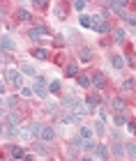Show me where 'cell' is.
Wrapping results in <instances>:
<instances>
[{
    "mask_svg": "<svg viewBox=\"0 0 136 161\" xmlns=\"http://www.w3.org/2000/svg\"><path fill=\"white\" fill-rule=\"evenodd\" d=\"M78 85H81V87H90L92 85V78L85 76V74H81V76H78Z\"/></svg>",
    "mask_w": 136,
    "mask_h": 161,
    "instance_id": "cell-17",
    "label": "cell"
},
{
    "mask_svg": "<svg viewBox=\"0 0 136 161\" xmlns=\"http://www.w3.org/2000/svg\"><path fill=\"white\" fill-rule=\"evenodd\" d=\"M109 7L118 14V16H122V19H125V7H127V3H111Z\"/></svg>",
    "mask_w": 136,
    "mask_h": 161,
    "instance_id": "cell-7",
    "label": "cell"
},
{
    "mask_svg": "<svg viewBox=\"0 0 136 161\" xmlns=\"http://www.w3.org/2000/svg\"><path fill=\"white\" fill-rule=\"evenodd\" d=\"M0 44H3V48H7V51H14V48H16V42H14L12 37H7V35L0 39Z\"/></svg>",
    "mask_w": 136,
    "mask_h": 161,
    "instance_id": "cell-10",
    "label": "cell"
},
{
    "mask_svg": "<svg viewBox=\"0 0 136 161\" xmlns=\"http://www.w3.org/2000/svg\"><path fill=\"white\" fill-rule=\"evenodd\" d=\"M92 127H95V134H97V136H104V122H102V120H97Z\"/></svg>",
    "mask_w": 136,
    "mask_h": 161,
    "instance_id": "cell-25",
    "label": "cell"
},
{
    "mask_svg": "<svg viewBox=\"0 0 136 161\" xmlns=\"http://www.w3.org/2000/svg\"><path fill=\"white\" fill-rule=\"evenodd\" d=\"M111 64H113L116 69H125V58L120 55V53H113V55H111Z\"/></svg>",
    "mask_w": 136,
    "mask_h": 161,
    "instance_id": "cell-5",
    "label": "cell"
},
{
    "mask_svg": "<svg viewBox=\"0 0 136 161\" xmlns=\"http://www.w3.org/2000/svg\"><path fill=\"white\" fill-rule=\"evenodd\" d=\"M32 55L37 58V60H48V51H46V48H35Z\"/></svg>",
    "mask_w": 136,
    "mask_h": 161,
    "instance_id": "cell-14",
    "label": "cell"
},
{
    "mask_svg": "<svg viewBox=\"0 0 136 161\" xmlns=\"http://www.w3.org/2000/svg\"><path fill=\"white\" fill-rule=\"evenodd\" d=\"M78 21H81L83 28H92V16H88V14H81V19H78Z\"/></svg>",
    "mask_w": 136,
    "mask_h": 161,
    "instance_id": "cell-22",
    "label": "cell"
},
{
    "mask_svg": "<svg viewBox=\"0 0 136 161\" xmlns=\"http://www.w3.org/2000/svg\"><path fill=\"white\" fill-rule=\"evenodd\" d=\"M125 150H127V154H129L132 159H136V145H134V143H127Z\"/></svg>",
    "mask_w": 136,
    "mask_h": 161,
    "instance_id": "cell-29",
    "label": "cell"
},
{
    "mask_svg": "<svg viewBox=\"0 0 136 161\" xmlns=\"http://www.w3.org/2000/svg\"><path fill=\"white\" fill-rule=\"evenodd\" d=\"M78 58H81L83 62H90V60H92V51H90V48H81V53H78Z\"/></svg>",
    "mask_w": 136,
    "mask_h": 161,
    "instance_id": "cell-16",
    "label": "cell"
},
{
    "mask_svg": "<svg viewBox=\"0 0 136 161\" xmlns=\"http://www.w3.org/2000/svg\"><path fill=\"white\" fill-rule=\"evenodd\" d=\"M97 32H102V35H106V32H111V25H109V21H104L102 25L97 28Z\"/></svg>",
    "mask_w": 136,
    "mask_h": 161,
    "instance_id": "cell-30",
    "label": "cell"
},
{
    "mask_svg": "<svg viewBox=\"0 0 136 161\" xmlns=\"http://www.w3.org/2000/svg\"><path fill=\"white\" fill-rule=\"evenodd\" d=\"M19 138H21V141H30V138H32V134H30V131H28V127L19 131Z\"/></svg>",
    "mask_w": 136,
    "mask_h": 161,
    "instance_id": "cell-28",
    "label": "cell"
},
{
    "mask_svg": "<svg viewBox=\"0 0 136 161\" xmlns=\"http://www.w3.org/2000/svg\"><path fill=\"white\" fill-rule=\"evenodd\" d=\"M111 106H113V108H116V111H120V113H122V111H125V108H127V106H125V101H122V99H120V97H116V99H113V101H111Z\"/></svg>",
    "mask_w": 136,
    "mask_h": 161,
    "instance_id": "cell-15",
    "label": "cell"
},
{
    "mask_svg": "<svg viewBox=\"0 0 136 161\" xmlns=\"http://www.w3.org/2000/svg\"><path fill=\"white\" fill-rule=\"evenodd\" d=\"M134 85H136L134 80H132V78H127L125 83H122V92H132V90H134Z\"/></svg>",
    "mask_w": 136,
    "mask_h": 161,
    "instance_id": "cell-26",
    "label": "cell"
},
{
    "mask_svg": "<svg viewBox=\"0 0 136 161\" xmlns=\"http://www.w3.org/2000/svg\"><path fill=\"white\" fill-rule=\"evenodd\" d=\"M81 161H95V159H92V157H90V154H88V157H83V159H81Z\"/></svg>",
    "mask_w": 136,
    "mask_h": 161,
    "instance_id": "cell-41",
    "label": "cell"
},
{
    "mask_svg": "<svg viewBox=\"0 0 136 161\" xmlns=\"http://www.w3.org/2000/svg\"><path fill=\"white\" fill-rule=\"evenodd\" d=\"M92 85H95L97 90H104V76H102V71H97V74L92 76Z\"/></svg>",
    "mask_w": 136,
    "mask_h": 161,
    "instance_id": "cell-11",
    "label": "cell"
},
{
    "mask_svg": "<svg viewBox=\"0 0 136 161\" xmlns=\"http://www.w3.org/2000/svg\"><path fill=\"white\" fill-rule=\"evenodd\" d=\"M7 78H9L19 90H21V87H26L23 85V76H21V71H16V69H7Z\"/></svg>",
    "mask_w": 136,
    "mask_h": 161,
    "instance_id": "cell-2",
    "label": "cell"
},
{
    "mask_svg": "<svg viewBox=\"0 0 136 161\" xmlns=\"http://www.w3.org/2000/svg\"><path fill=\"white\" fill-rule=\"evenodd\" d=\"M81 147H83L85 152H92V150L97 147V143H92V141H83V143H81Z\"/></svg>",
    "mask_w": 136,
    "mask_h": 161,
    "instance_id": "cell-27",
    "label": "cell"
},
{
    "mask_svg": "<svg viewBox=\"0 0 136 161\" xmlns=\"http://www.w3.org/2000/svg\"><path fill=\"white\" fill-rule=\"evenodd\" d=\"M78 131H81V138H85V141H90V138H92V129L90 127H81Z\"/></svg>",
    "mask_w": 136,
    "mask_h": 161,
    "instance_id": "cell-24",
    "label": "cell"
},
{
    "mask_svg": "<svg viewBox=\"0 0 136 161\" xmlns=\"http://www.w3.org/2000/svg\"><path fill=\"white\" fill-rule=\"evenodd\" d=\"M32 92L37 94L39 99H48V83H46V78H42V76H35Z\"/></svg>",
    "mask_w": 136,
    "mask_h": 161,
    "instance_id": "cell-1",
    "label": "cell"
},
{
    "mask_svg": "<svg viewBox=\"0 0 136 161\" xmlns=\"http://www.w3.org/2000/svg\"><path fill=\"white\" fill-rule=\"evenodd\" d=\"M111 152L116 157H120V154H125V145L122 143H113V147H111Z\"/></svg>",
    "mask_w": 136,
    "mask_h": 161,
    "instance_id": "cell-19",
    "label": "cell"
},
{
    "mask_svg": "<svg viewBox=\"0 0 136 161\" xmlns=\"http://www.w3.org/2000/svg\"><path fill=\"white\" fill-rule=\"evenodd\" d=\"M95 106H99V97H88V99H85V108H88V111L95 108Z\"/></svg>",
    "mask_w": 136,
    "mask_h": 161,
    "instance_id": "cell-21",
    "label": "cell"
},
{
    "mask_svg": "<svg viewBox=\"0 0 136 161\" xmlns=\"http://www.w3.org/2000/svg\"><path fill=\"white\" fill-rule=\"evenodd\" d=\"M19 19H21V21H30L32 16H30V12H28V9H21V12H19Z\"/></svg>",
    "mask_w": 136,
    "mask_h": 161,
    "instance_id": "cell-32",
    "label": "cell"
},
{
    "mask_svg": "<svg viewBox=\"0 0 136 161\" xmlns=\"http://www.w3.org/2000/svg\"><path fill=\"white\" fill-rule=\"evenodd\" d=\"M32 94H35V92H32V87H21V97H26V99H30V97H32Z\"/></svg>",
    "mask_w": 136,
    "mask_h": 161,
    "instance_id": "cell-31",
    "label": "cell"
},
{
    "mask_svg": "<svg viewBox=\"0 0 136 161\" xmlns=\"http://www.w3.org/2000/svg\"><path fill=\"white\" fill-rule=\"evenodd\" d=\"M60 122H62V124H74V122H78V120H76L71 113H65V115H60Z\"/></svg>",
    "mask_w": 136,
    "mask_h": 161,
    "instance_id": "cell-18",
    "label": "cell"
},
{
    "mask_svg": "<svg viewBox=\"0 0 136 161\" xmlns=\"http://www.w3.org/2000/svg\"><path fill=\"white\" fill-rule=\"evenodd\" d=\"M113 39H116V44H122L127 39V30H125V28H118V30L113 32Z\"/></svg>",
    "mask_w": 136,
    "mask_h": 161,
    "instance_id": "cell-9",
    "label": "cell"
},
{
    "mask_svg": "<svg viewBox=\"0 0 136 161\" xmlns=\"http://www.w3.org/2000/svg\"><path fill=\"white\" fill-rule=\"evenodd\" d=\"M127 23H129V25H136V16H127Z\"/></svg>",
    "mask_w": 136,
    "mask_h": 161,
    "instance_id": "cell-38",
    "label": "cell"
},
{
    "mask_svg": "<svg viewBox=\"0 0 136 161\" xmlns=\"http://www.w3.org/2000/svg\"><path fill=\"white\" fill-rule=\"evenodd\" d=\"M7 122H9V127H19L21 124V113H7Z\"/></svg>",
    "mask_w": 136,
    "mask_h": 161,
    "instance_id": "cell-8",
    "label": "cell"
},
{
    "mask_svg": "<svg viewBox=\"0 0 136 161\" xmlns=\"http://www.w3.org/2000/svg\"><path fill=\"white\" fill-rule=\"evenodd\" d=\"M39 138H42V143H51L55 138V129L53 127H44V129H42V134H39Z\"/></svg>",
    "mask_w": 136,
    "mask_h": 161,
    "instance_id": "cell-4",
    "label": "cell"
},
{
    "mask_svg": "<svg viewBox=\"0 0 136 161\" xmlns=\"http://www.w3.org/2000/svg\"><path fill=\"white\" fill-rule=\"evenodd\" d=\"M46 101V111L48 113H58L60 111V104H58V101H53V99H44Z\"/></svg>",
    "mask_w": 136,
    "mask_h": 161,
    "instance_id": "cell-13",
    "label": "cell"
},
{
    "mask_svg": "<svg viewBox=\"0 0 136 161\" xmlns=\"http://www.w3.org/2000/svg\"><path fill=\"white\" fill-rule=\"evenodd\" d=\"M0 94H5V83L0 80Z\"/></svg>",
    "mask_w": 136,
    "mask_h": 161,
    "instance_id": "cell-40",
    "label": "cell"
},
{
    "mask_svg": "<svg viewBox=\"0 0 136 161\" xmlns=\"http://www.w3.org/2000/svg\"><path fill=\"white\" fill-rule=\"evenodd\" d=\"M46 35H48V30L44 25H32L30 30H28V37L30 39H39V37H46Z\"/></svg>",
    "mask_w": 136,
    "mask_h": 161,
    "instance_id": "cell-3",
    "label": "cell"
},
{
    "mask_svg": "<svg viewBox=\"0 0 136 161\" xmlns=\"http://www.w3.org/2000/svg\"><path fill=\"white\" fill-rule=\"evenodd\" d=\"M42 129H44V127H42L39 122H30V124H28V131H30V134H32V138H39Z\"/></svg>",
    "mask_w": 136,
    "mask_h": 161,
    "instance_id": "cell-6",
    "label": "cell"
},
{
    "mask_svg": "<svg viewBox=\"0 0 136 161\" xmlns=\"http://www.w3.org/2000/svg\"><path fill=\"white\" fill-rule=\"evenodd\" d=\"M26 157V152H23V147H12V159L16 161V159H23Z\"/></svg>",
    "mask_w": 136,
    "mask_h": 161,
    "instance_id": "cell-20",
    "label": "cell"
},
{
    "mask_svg": "<svg viewBox=\"0 0 136 161\" xmlns=\"http://www.w3.org/2000/svg\"><path fill=\"white\" fill-rule=\"evenodd\" d=\"M83 7H85V3H83V0H78V3H74V9H78V12H81Z\"/></svg>",
    "mask_w": 136,
    "mask_h": 161,
    "instance_id": "cell-37",
    "label": "cell"
},
{
    "mask_svg": "<svg viewBox=\"0 0 136 161\" xmlns=\"http://www.w3.org/2000/svg\"><path fill=\"white\" fill-rule=\"evenodd\" d=\"M23 161H35V157H32V154H26V157H23Z\"/></svg>",
    "mask_w": 136,
    "mask_h": 161,
    "instance_id": "cell-39",
    "label": "cell"
},
{
    "mask_svg": "<svg viewBox=\"0 0 136 161\" xmlns=\"http://www.w3.org/2000/svg\"><path fill=\"white\" fill-rule=\"evenodd\" d=\"M37 152H39V154H48V150H46V145H44V143H39V145H37Z\"/></svg>",
    "mask_w": 136,
    "mask_h": 161,
    "instance_id": "cell-34",
    "label": "cell"
},
{
    "mask_svg": "<svg viewBox=\"0 0 136 161\" xmlns=\"http://www.w3.org/2000/svg\"><path fill=\"white\" fill-rule=\"evenodd\" d=\"M0 134H3V124H0Z\"/></svg>",
    "mask_w": 136,
    "mask_h": 161,
    "instance_id": "cell-42",
    "label": "cell"
},
{
    "mask_svg": "<svg viewBox=\"0 0 136 161\" xmlns=\"http://www.w3.org/2000/svg\"><path fill=\"white\" fill-rule=\"evenodd\" d=\"M21 71H23L26 76H37V69H35L32 64H28V62H23V64H21Z\"/></svg>",
    "mask_w": 136,
    "mask_h": 161,
    "instance_id": "cell-12",
    "label": "cell"
},
{
    "mask_svg": "<svg viewBox=\"0 0 136 161\" xmlns=\"http://www.w3.org/2000/svg\"><path fill=\"white\" fill-rule=\"evenodd\" d=\"M48 90H51V92H58V90H60V80H51V83H48Z\"/></svg>",
    "mask_w": 136,
    "mask_h": 161,
    "instance_id": "cell-33",
    "label": "cell"
},
{
    "mask_svg": "<svg viewBox=\"0 0 136 161\" xmlns=\"http://www.w3.org/2000/svg\"><path fill=\"white\" fill-rule=\"evenodd\" d=\"M125 122H127V120H125V115H116V124H118V127H122Z\"/></svg>",
    "mask_w": 136,
    "mask_h": 161,
    "instance_id": "cell-35",
    "label": "cell"
},
{
    "mask_svg": "<svg viewBox=\"0 0 136 161\" xmlns=\"http://www.w3.org/2000/svg\"><path fill=\"white\" fill-rule=\"evenodd\" d=\"M55 14H58V19H65V9L62 7H55Z\"/></svg>",
    "mask_w": 136,
    "mask_h": 161,
    "instance_id": "cell-36",
    "label": "cell"
},
{
    "mask_svg": "<svg viewBox=\"0 0 136 161\" xmlns=\"http://www.w3.org/2000/svg\"><path fill=\"white\" fill-rule=\"evenodd\" d=\"M78 74V69H76V64H67L65 67V76L69 78V76H76Z\"/></svg>",
    "mask_w": 136,
    "mask_h": 161,
    "instance_id": "cell-23",
    "label": "cell"
},
{
    "mask_svg": "<svg viewBox=\"0 0 136 161\" xmlns=\"http://www.w3.org/2000/svg\"><path fill=\"white\" fill-rule=\"evenodd\" d=\"M0 106H3V99H0Z\"/></svg>",
    "mask_w": 136,
    "mask_h": 161,
    "instance_id": "cell-43",
    "label": "cell"
}]
</instances>
